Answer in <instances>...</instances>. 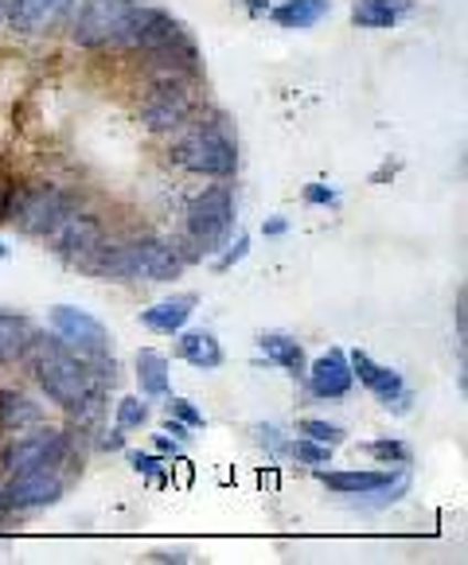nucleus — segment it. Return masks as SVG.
Listing matches in <instances>:
<instances>
[{"instance_id": "f257e3e1", "label": "nucleus", "mask_w": 468, "mask_h": 565, "mask_svg": "<svg viewBox=\"0 0 468 565\" xmlns=\"http://www.w3.org/2000/svg\"><path fill=\"white\" fill-rule=\"evenodd\" d=\"M35 383L43 386L59 409H67L78 422H94L106 409V386L114 383V363H91L63 340H32Z\"/></svg>"}, {"instance_id": "f03ea898", "label": "nucleus", "mask_w": 468, "mask_h": 565, "mask_svg": "<svg viewBox=\"0 0 468 565\" xmlns=\"http://www.w3.org/2000/svg\"><path fill=\"white\" fill-rule=\"evenodd\" d=\"M184 254L172 242L160 238H137L121 242V246H106L102 242L94 249V258L86 262V274L102 277V281H176L184 274Z\"/></svg>"}, {"instance_id": "7ed1b4c3", "label": "nucleus", "mask_w": 468, "mask_h": 565, "mask_svg": "<svg viewBox=\"0 0 468 565\" xmlns=\"http://www.w3.org/2000/svg\"><path fill=\"white\" fill-rule=\"evenodd\" d=\"M172 160L180 168H188V172L219 175V180L238 172V149H234V141L223 134V125H215V121H203V125H195V129H188V134L172 145Z\"/></svg>"}, {"instance_id": "20e7f679", "label": "nucleus", "mask_w": 468, "mask_h": 565, "mask_svg": "<svg viewBox=\"0 0 468 565\" xmlns=\"http://www.w3.org/2000/svg\"><path fill=\"white\" fill-rule=\"evenodd\" d=\"M234 231V195L231 188L215 183L208 192H200L188 203L184 234L195 246V254H219Z\"/></svg>"}, {"instance_id": "39448f33", "label": "nucleus", "mask_w": 468, "mask_h": 565, "mask_svg": "<svg viewBox=\"0 0 468 565\" xmlns=\"http://www.w3.org/2000/svg\"><path fill=\"white\" fill-rule=\"evenodd\" d=\"M134 0H83L71 40L78 47H126L134 32Z\"/></svg>"}, {"instance_id": "423d86ee", "label": "nucleus", "mask_w": 468, "mask_h": 565, "mask_svg": "<svg viewBox=\"0 0 468 565\" xmlns=\"http://www.w3.org/2000/svg\"><path fill=\"white\" fill-rule=\"evenodd\" d=\"M67 211H71V200L59 192L55 183H32V188H17L9 218L17 223V231L35 234V238H47V234L63 223Z\"/></svg>"}, {"instance_id": "0eeeda50", "label": "nucleus", "mask_w": 468, "mask_h": 565, "mask_svg": "<svg viewBox=\"0 0 468 565\" xmlns=\"http://www.w3.org/2000/svg\"><path fill=\"white\" fill-rule=\"evenodd\" d=\"M51 328L71 351H78L83 359L91 363H114L109 355V332L102 320H94L86 308H75V305H55L51 308Z\"/></svg>"}, {"instance_id": "6e6552de", "label": "nucleus", "mask_w": 468, "mask_h": 565, "mask_svg": "<svg viewBox=\"0 0 468 565\" xmlns=\"http://www.w3.org/2000/svg\"><path fill=\"white\" fill-rule=\"evenodd\" d=\"M195 94L180 83V75H168L164 83L152 86V94L141 106V121L149 125L152 134H168V129H180V125L192 117Z\"/></svg>"}, {"instance_id": "1a4fd4ad", "label": "nucleus", "mask_w": 468, "mask_h": 565, "mask_svg": "<svg viewBox=\"0 0 468 565\" xmlns=\"http://www.w3.org/2000/svg\"><path fill=\"white\" fill-rule=\"evenodd\" d=\"M47 242H51V249H55L59 258L83 269L86 262L94 258V249L106 242V234H102L98 218L78 215V211H67V215H63V223H59L55 231L47 234Z\"/></svg>"}, {"instance_id": "9d476101", "label": "nucleus", "mask_w": 468, "mask_h": 565, "mask_svg": "<svg viewBox=\"0 0 468 565\" xmlns=\"http://www.w3.org/2000/svg\"><path fill=\"white\" fill-rule=\"evenodd\" d=\"M71 452V441L63 429H40V433H28V437H20L17 445H9L4 449V468L9 472H28V468H55L63 465Z\"/></svg>"}, {"instance_id": "9b49d317", "label": "nucleus", "mask_w": 468, "mask_h": 565, "mask_svg": "<svg viewBox=\"0 0 468 565\" xmlns=\"http://www.w3.org/2000/svg\"><path fill=\"white\" fill-rule=\"evenodd\" d=\"M348 363H351V374H355V379H360V383L368 386V391L375 394L386 409H394V414H410V402H414V394H410L406 379H402L398 371L375 363L368 351H351Z\"/></svg>"}, {"instance_id": "f8f14e48", "label": "nucleus", "mask_w": 468, "mask_h": 565, "mask_svg": "<svg viewBox=\"0 0 468 565\" xmlns=\"http://www.w3.org/2000/svg\"><path fill=\"white\" fill-rule=\"evenodd\" d=\"M59 499H63V480L55 476V468H28V472H12L9 488L0 495V508L35 511V508H51Z\"/></svg>"}, {"instance_id": "ddd939ff", "label": "nucleus", "mask_w": 468, "mask_h": 565, "mask_svg": "<svg viewBox=\"0 0 468 565\" xmlns=\"http://www.w3.org/2000/svg\"><path fill=\"white\" fill-rule=\"evenodd\" d=\"M305 379H309V391L317 394L320 402H336V398H348L351 383H355V374H351V363L340 348L325 351L312 366H305Z\"/></svg>"}, {"instance_id": "4468645a", "label": "nucleus", "mask_w": 468, "mask_h": 565, "mask_svg": "<svg viewBox=\"0 0 468 565\" xmlns=\"http://www.w3.org/2000/svg\"><path fill=\"white\" fill-rule=\"evenodd\" d=\"M75 4L78 0H12L9 20L20 35H43L67 17Z\"/></svg>"}, {"instance_id": "2eb2a0df", "label": "nucleus", "mask_w": 468, "mask_h": 565, "mask_svg": "<svg viewBox=\"0 0 468 565\" xmlns=\"http://www.w3.org/2000/svg\"><path fill=\"white\" fill-rule=\"evenodd\" d=\"M195 292H180V297H168V300H160V305H152V308H145L141 312V324L145 328H152V332H160V335H172V332H180V328L192 320V312H195Z\"/></svg>"}, {"instance_id": "dca6fc26", "label": "nucleus", "mask_w": 468, "mask_h": 565, "mask_svg": "<svg viewBox=\"0 0 468 565\" xmlns=\"http://www.w3.org/2000/svg\"><path fill=\"white\" fill-rule=\"evenodd\" d=\"M332 12V0H285L277 4L269 17H274L277 28H289V32H305V28L320 24V20Z\"/></svg>"}, {"instance_id": "f3484780", "label": "nucleus", "mask_w": 468, "mask_h": 565, "mask_svg": "<svg viewBox=\"0 0 468 565\" xmlns=\"http://www.w3.org/2000/svg\"><path fill=\"white\" fill-rule=\"evenodd\" d=\"M32 324L17 312H0V366L20 363L32 348Z\"/></svg>"}, {"instance_id": "a211bd4d", "label": "nucleus", "mask_w": 468, "mask_h": 565, "mask_svg": "<svg viewBox=\"0 0 468 565\" xmlns=\"http://www.w3.org/2000/svg\"><path fill=\"white\" fill-rule=\"evenodd\" d=\"M406 9H410L406 0H355V4H351V20H355V28L383 32V28L398 24V17Z\"/></svg>"}, {"instance_id": "6ab92c4d", "label": "nucleus", "mask_w": 468, "mask_h": 565, "mask_svg": "<svg viewBox=\"0 0 468 565\" xmlns=\"http://www.w3.org/2000/svg\"><path fill=\"white\" fill-rule=\"evenodd\" d=\"M317 480L336 495H371L394 480L391 472H317Z\"/></svg>"}, {"instance_id": "aec40b11", "label": "nucleus", "mask_w": 468, "mask_h": 565, "mask_svg": "<svg viewBox=\"0 0 468 565\" xmlns=\"http://www.w3.org/2000/svg\"><path fill=\"white\" fill-rule=\"evenodd\" d=\"M176 355L184 359V363L200 366V371H215L223 366V348L211 332H184L180 343H176Z\"/></svg>"}, {"instance_id": "412c9836", "label": "nucleus", "mask_w": 468, "mask_h": 565, "mask_svg": "<svg viewBox=\"0 0 468 565\" xmlns=\"http://www.w3.org/2000/svg\"><path fill=\"white\" fill-rule=\"evenodd\" d=\"M258 348H262V355L269 359V363H277L281 366V371H289V374H297V379H301L305 374V348L297 340H292V335H281V332H266L258 340Z\"/></svg>"}, {"instance_id": "4be33fe9", "label": "nucleus", "mask_w": 468, "mask_h": 565, "mask_svg": "<svg viewBox=\"0 0 468 565\" xmlns=\"http://www.w3.org/2000/svg\"><path fill=\"white\" fill-rule=\"evenodd\" d=\"M137 386L145 398H164L168 394V359L160 351H137Z\"/></svg>"}, {"instance_id": "5701e85b", "label": "nucleus", "mask_w": 468, "mask_h": 565, "mask_svg": "<svg viewBox=\"0 0 468 565\" xmlns=\"http://www.w3.org/2000/svg\"><path fill=\"white\" fill-rule=\"evenodd\" d=\"M40 406L17 391H0V433H20L40 422Z\"/></svg>"}, {"instance_id": "b1692460", "label": "nucleus", "mask_w": 468, "mask_h": 565, "mask_svg": "<svg viewBox=\"0 0 468 565\" xmlns=\"http://www.w3.org/2000/svg\"><path fill=\"white\" fill-rule=\"evenodd\" d=\"M289 452L297 460H305V465L320 468V465H332V445H320V441H309V437H301V441H292Z\"/></svg>"}, {"instance_id": "393cba45", "label": "nucleus", "mask_w": 468, "mask_h": 565, "mask_svg": "<svg viewBox=\"0 0 468 565\" xmlns=\"http://www.w3.org/2000/svg\"><path fill=\"white\" fill-rule=\"evenodd\" d=\"M301 433L309 437V441H320V445H340L348 433L340 429V425L332 422H320V417H305L301 422Z\"/></svg>"}, {"instance_id": "a878e982", "label": "nucleus", "mask_w": 468, "mask_h": 565, "mask_svg": "<svg viewBox=\"0 0 468 565\" xmlns=\"http://www.w3.org/2000/svg\"><path fill=\"white\" fill-rule=\"evenodd\" d=\"M145 422H149V406L141 398L117 402V429H141Z\"/></svg>"}, {"instance_id": "bb28decb", "label": "nucleus", "mask_w": 468, "mask_h": 565, "mask_svg": "<svg viewBox=\"0 0 468 565\" xmlns=\"http://www.w3.org/2000/svg\"><path fill=\"white\" fill-rule=\"evenodd\" d=\"M363 449L371 452L375 460H383V465H410V449L402 441H371V445H363Z\"/></svg>"}, {"instance_id": "cd10ccee", "label": "nucleus", "mask_w": 468, "mask_h": 565, "mask_svg": "<svg viewBox=\"0 0 468 565\" xmlns=\"http://www.w3.org/2000/svg\"><path fill=\"white\" fill-rule=\"evenodd\" d=\"M129 465H134L141 476H149V480H157V483H164V480H168V472H164L168 460L152 457V452H129Z\"/></svg>"}, {"instance_id": "c85d7f7f", "label": "nucleus", "mask_w": 468, "mask_h": 565, "mask_svg": "<svg viewBox=\"0 0 468 565\" xmlns=\"http://www.w3.org/2000/svg\"><path fill=\"white\" fill-rule=\"evenodd\" d=\"M164 409H168V417H176V422L192 425V429H200V425H203V414H200V409H195L188 398H168V402H164Z\"/></svg>"}, {"instance_id": "c756f323", "label": "nucleus", "mask_w": 468, "mask_h": 565, "mask_svg": "<svg viewBox=\"0 0 468 565\" xmlns=\"http://www.w3.org/2000/svg\"><path fill=\"white\" fill-rule=\"evenodd\" d=\"M12 195H17V175L9 172V164H4V160H0V223L9 218Z\"/></svg>"}, {"instance_id": "7c9ffc66", "label": "nucleus", "mask_w": 468, "mask_h": 565, "mask_svg": "<svg viewBox=\"0 0 468 565\" xmlns=\"http://www.w3.org/2000/svg\"><path fill=\"white\" fill-rule=\"evenodd\" d=\"M246 249H251V238H246V234H238V238H234V246L226 249V254H219V258H215V269H219V274H226V269H231L234 262H243V258H246Z\"/></svg>"}, {"instance_id": "2f4dec72", "label": "nucleus", "mask_w": 468, "mask_h": 565, "mask_svg": "<svg viewBox=\"0 0 468 565\" xmlns=\"http://www.w3.org/2000/svg\"><path fill=\"white\" fill-rule=\"evenodd\" d=\"M305 203H312V207H336L340 195H336V188H325V183H309L305 188Z\"/></svg>"}, {"instance_id": "473e14b6", "label": "nucleus", "mask_w": 468, "mask_h": 565, "mask_svg": "<svg viewBox=\"0 0 468 565\" xmlns=\"http://www.w3.org/2000/svg\"><path fill=\"white\" fill-rule=\"evenodd\" d=\"M164 433H172V437H176V441H192V425H184V422H176V417H168V422H164Z\"/></svg>"}, {"instance_id": "72a5a7b5", "label": "nucleus", "mask_w": 468, "mask_h": 565, "mask_svg": "<svg viewBox=\"0 0 468 565\" xmlns=\"http://www.w3.org/2000/svg\"><path fill=\"white\" fill-rule=\"evenodd\" d=\"M262 231H266V234H285V231H289V223H285V218H269V223H262Z\"/></svg>"}, {"instance_id": "f704fd0d", "label": "nucleus", "mask_w": 468, "mask_h": 565, "mask_svg": "<svg viewBox=\"0 0 468 565\" xmlns=\"http://www.w3.org/2000/svg\"><path fill=\"white\" fill-rule=\"evenodd\" d=\"M102 449H121V429L106 433V437H102Z\"/></svg>"}, {"instance_id": "c9c22d12", "label": "nucleus", "mask_w": 468, "mask_h": 565, "mask_svg": "<svg viewBox=\"0 0 468 565\" xmlns=\"http://www.w3.org/2000/svg\"><path fill=\"white\" fill-rule=\"evenodd\" d=\"M246 4V12H251V17H262V12L269 9V0H243Z\"/></svg>"}, {"instance_id": "e433bc0d", "label": "nucleus", "mask_w": 468, "mask_h": 565, "mask_svg": "<svg viewBox=\"0 0 468 565\" xmlns=\"http://www.w3.org/2000/svg\"><path fill=\"white\" fill-rule=\"evenodd\" d=\"M157 452H164V457H176V441H168V437H157Z\"/></svg>"}, {"instance_id": "4c0bfd02", "label": "nucleus", "mask_w": 468, "mask_h": 565, "mask_svg": "<svg viewBox=\"0 0 468 565\" xmlns=\"http://www.w3.org/2000/svg\"><path fill=\"white\" fill-rule=\"evenodd\" d=\"M152 562H188L184 554H152Z\"/></svg>"}, {"instance_id": "58836bf2", "label": "nucleus", "mask_w": 468, "mask_h": 565, "mask_svg": "<svg viewBox=\"0 0 468 565\" xmlns=\"http://www.w3.org/2000/svg\"><path fill=\"white\" fill-rule=\"evenodd\" d=\"M0 258H9V246H4V242H0Z\"/></svg>"}, {"instance_id": "ea45409f", "label": "nucleus", "mask_w": 468, "mask_h": 565, "mask_svg": "<svg viewBox=\"0 0 468 565\" xmlns=\"http://www.w3.org/2000/svg\"><path fill=\"white\" fill-rule=\"evenodd\" d=\"M4 4H9V0H0V9H4Z\"/></svg>"}]
</instances>
